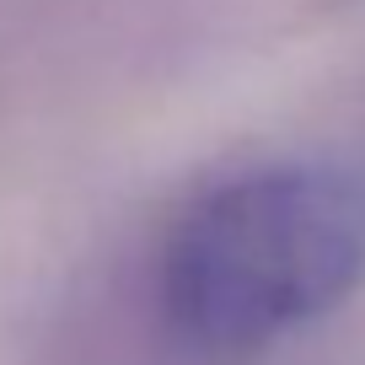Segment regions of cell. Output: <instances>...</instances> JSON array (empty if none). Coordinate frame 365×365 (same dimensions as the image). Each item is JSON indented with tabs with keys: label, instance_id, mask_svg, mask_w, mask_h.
I'll list each match as a JSON object with an SVG mask.
<instances>
[{
	"label": "cell",
	"instance_id": "obj_1",
	"mask_svg": "<svg viewBox=\"0 0 365 365\" xmlns=\"http://www.w3.org/2000/svg\"><path fill=\"white\" fill-rule=\"evenodd\" d=\"M365 279V188L322 161H269L178 215L156 269L161 317L188 349L242 360L328 317Z\"/></svg>",
	"mask_w": 365,
	"mask_h": 365
}]
</instances>
